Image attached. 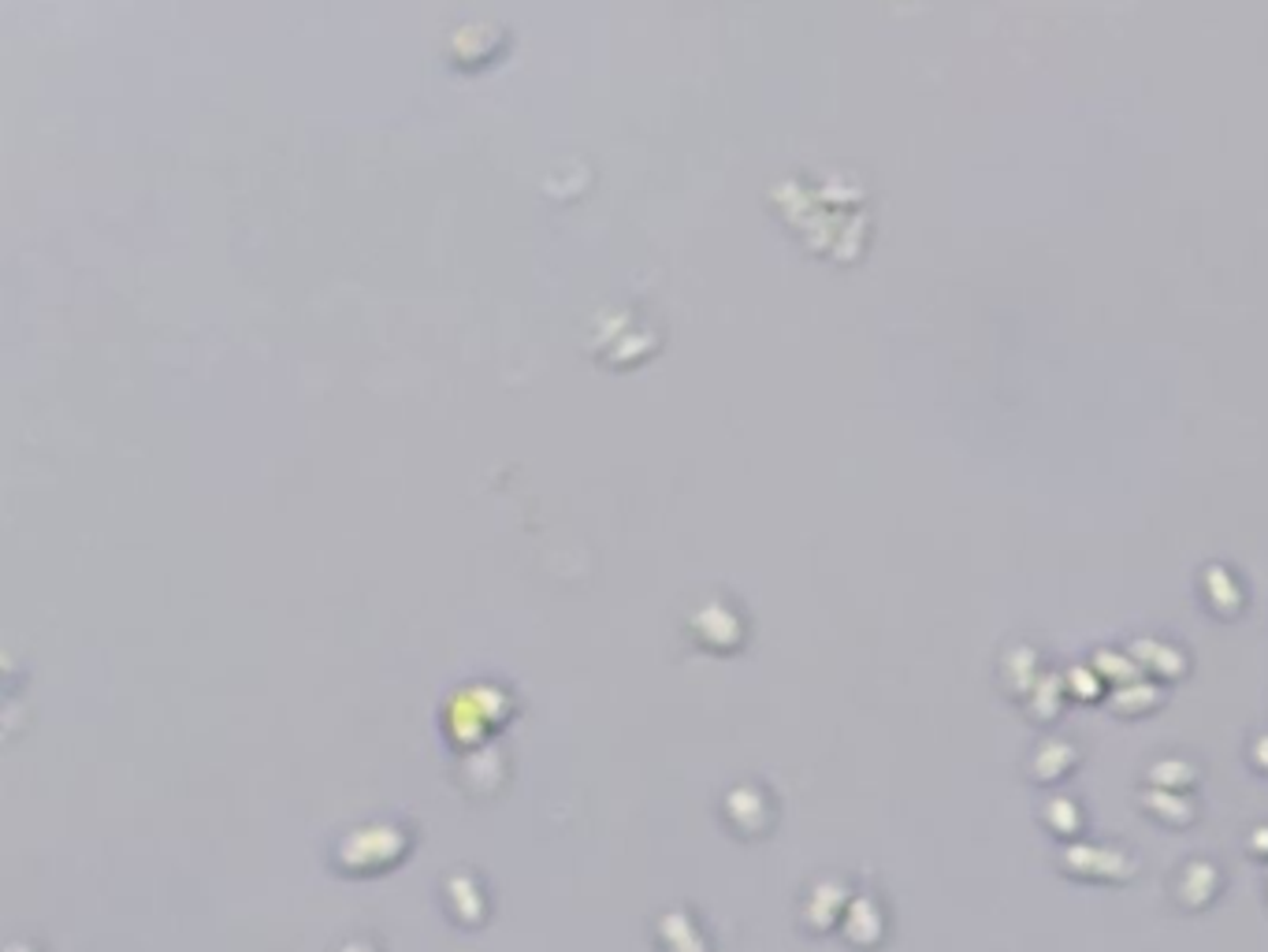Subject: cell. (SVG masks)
Listing matches in <instances>:
<instances>
[{
  "label": "cell",
  "mask_w": 1268,
  "mask_h": 952,
  "mask_svg": "<svg viewBox=\"0 0 1268 952\" xmlns=\"http://www.w3.org/2000/svg\"><path fill=\"white\" fill-rule=\"evenodd\" d=\"M1197 588H1202V603L1213 610V615L1227 618V615H1239L1242 603H1246V588H1242V577L1227 566V562H1209L1202 566L1197 573Z\"/></svg>",
  "instance_id": "1"
}]
</instances>
